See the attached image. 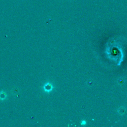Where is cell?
Segmentation results:
<instances>
[{"mask_svg": "<svg viewBox=\"0 0 127 127\" xmlns=\"http://www.w3.org/2000/svg\"><path fill=\"white\" fill-rule=\"evenodd\" d=\"M53 84L49 82H46L42 87L43 91L46 93H50L53 90Z\"/></svg>", "mask_w": 127, "mask_h": 127, "instance_id": "cell-1", "label": "cell"}, {"mask_svg": "<svg viewBox=\"0 0 127 127\" xmlns=\"http://www.w3.org/2000/svg\"><path fill=\"white\" fill-rule=\"evenodd\" d=\"M7 94L5 92L3 91H0V100L3 101L5 100L7 98Z\"/></svg>", "mask_w": 127, "mask_h": 127, "instance_id": "cell-2", "label": "cell"}, {"mask_svg": "<svg viewBox=\"0 0 127 127\" xmlns=\"http://www.w3.org/2000/svg\"><path fill=\"white\" fill-rule=\"evenodd\" d=\"M86 123H85V121H82V123H81V124L82 125V124H85Z\"/></svg>", "mask_w": 127, "mask_h": 127, "instance_id": "cell-3", "label": "cell"}]
</instances>
